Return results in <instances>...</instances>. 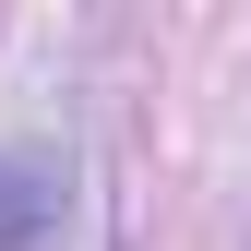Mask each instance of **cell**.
<instances>
[{
  "label": "cell",
  "mask_w": 251,
  "mask_h": 251,
  "mask_svg": "<svg viewBox=\"0 0 251 251\" xmlns=\"http://www.w3.org/2000/svg\"><path fill=\"white\" fill-rule=\"evenodd\" d=\"M48 179H60L48 155H0V251H24V239L60 215V192H48Z\"/></svg>",
  "instance_id": "obj_1"
}]
</instances>
